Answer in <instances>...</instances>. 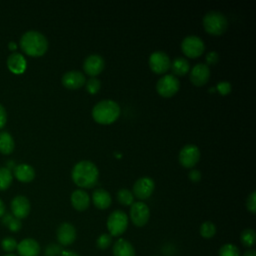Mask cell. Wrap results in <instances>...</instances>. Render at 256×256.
I'll return each instance as SVG.
<instances>
[{
  "label": "cell",
  "mask_w": 256,
  "mask_h": 256,
  "mask_svg": "<svg viewBox=\"0 0 256 256\" xmlns=\"http://www.w3.org/2000/svg\"><path fill=\"white\" fill-rule=\"evenodd\" d=\"M240 241L245 247H252L255 244V231L251 228H246L240 235Z\"/></svg>",
  "instance_id": "cell-29"
},
{
  "label": "cell",
  "mask_w": 256,
  "mask_h": 256,
  "mask_svg": "<svg viewBox=\"0 0 256 256\" xmlns=\"http://www.w3.org/2000/svg\"><path fill=\"white\" fill-rule=\"evenodd\" d=\"M178 159L184 168H193L200 160V149L195 144H187L180 150Z\"/></svg>",
  "instance_id": "cell-8"
},
{
  "label": "cell",
  "mask_w": 256,
  "mask_h": 256,
  "mask_svg": "<svg viewBox=\"0 0 256 256\" xmlns=\"http://www.w3.org/2000/svg\"><path fill=\"white\" fill-rule=\"evenodd\" d=\"M180 88V82L173 74H166L162 76L156 84V90L158 94L164 98H170L174 96Z\"/></svg>",
  "instance_id": "cell-6"
},
{
  "label": "cell",
  "mask_w": 256,
  "mask_h": 256,
  "mask_svg": "<svg viewBox=\"0 0 256 256\" xmlns=\"http://www.w3.org/2000/svg\"><path fill=\"white\" fill-rule=\"evenodd\" d=\"M62 85L70 90H75L81 88L86 83V78L84 74L78 70H72L66 72L61 78Z\"/></svg>",
  "instance_id": "cell-15"
},
{
  "label": "cell",
  "mask_w": 256,
  "mask_h": 256,
  "mask_svg": "<svg viewBox=\"0 0 256 256\" xmlns=\"http://www.w3.org/2000/svg\"><path fill=\"white\" fill-rule=\"evenodd\" d=\"M181 50L185 56L189 58H197L203 54L205 44L200 37L196 35H189L182 40Z\"/></svg>",
  "instance_id": "cell-7"
},
{
  "label": "cell",
  "mask_w": 256,
  "mask_h": 256,
  "mask_svg": "<svg viewBox=\"0 0 256 256\" xmlns=\"http://www.w3.org/2000/svg\"><path fill=\"white\" fill-rule=\"evenodd\" d=\"M4 256H16V255L13 254V253H8V254H6V255H4Z\"/></svg>",
  "instance_id": "cell-44"
},
{
  "label": "cell",
  "mask_w": 256,
  "mask_h": 256,
  "mask_svg": "<svg viewBox=\"0 0 256 256\" xmlns=\"http://www.w3.org/2000/svg\"><path fill=\"white\" fill-rule=\"evenodd\" d=\"M92 201H93V204L96 206V208L100 210H104L109 208V206L111 205L112 199L107 190L98 188L92 194Z\"/></svg>",
  "instance_id": "cell-20"
},
{
  "label": "cell",
  "mask_w": 256,
  "mask_h": 256,
  "mask_svg": "<svg viewBox=\"0 0 256 256\" xmlns=\"http://www.w3.org/2000/svg\"><path fill=\"white\" fill-rule=\"evenodd\" d=\"M170 68L175 76H183L190 70V64L184 57H176L170 64Z\"/></svg>",
  "instance_id": "cell-23"
},
{
  "label": "cell",
  "mask_w": 256,
  "mask_h": 256,
  "mask_svg": "<svg viewBox=\"0 0 256 256\" xmlns=\"http://www.w3.org/2000/svg\"><path fill=\"white\" fill-rule=\"evenodd\" d=\"M246 208L249 212L254 214L256 212V193L255 191L251 192L246 200Z\"/></svg>",
  "instance_id": "cell-35"
},
{
  "label": "cell",
  "mask_w": 256,
  "mask_h": 256,
  "mask_svg": "<svg viewBox=\"0 0 256 256\" xmlns=\"http://www.w3.org/2000/svg\"><path fill=\"white\" fill-rule=\"evenodd\" d=\"M148 63L152 72L156 74H164L170 68L171 61L165 52L155 51L150 55Z\"/></svg>",
  "instance_id": "cell-10"
},
{
  "label": "cell",
  "mask_w": 256,
  "mask_h": 256,
  "mask_svg": "<svg viewBox=\"0 0 256 256\" xmlns=\"http://www.w3.org/2000/svg\"><path fill=\"white\" fill-rule=\"evenodd\" d=\"M14 139L7 131L0 132V152L2 154H10L14 150Z\"/></svg>",
  "instance_id": "cell-24"
},
{
  "label": "cell",
  "mask_w": 256,
  "mask_h": 256,
  "mask_svg": "<svg viewBox=\"0 0 256 256\" xmlns=\"http://www.w3.org/2000/svg\"><path fill=\"white\" fill-rule=\"evenodd\" d=\"M114 256H135V249L133 245L126 239L120 238L113 244Z\"/></svg>",
  "instance_id": "cell-22"
},
{
  "label": "cell",
  "mask_w": 256,
  "mask_h": 256,
  "mask_svg": "<svg viewBox=\"0 0 256 256\" xmlns=\"http://www.w3.org/2000/svg\"><path fill=\"white\" fill-rule=\"evenodd\" d=\"M105 68L104 58L99 54H91L87 56L83 62L84 72L91 76L95 77L99 75Z\"/></svg>",
  "instance_id": "cell-12"
},
{
  "label": "cell",
  "mask_w": 256,
  "mask_h": 256,
  "mask_svg": "<svg viewBox=\"0 0 256 256\" xmlns=\"http://www.w3.org/2000/svg\"><path fill=\"white\" fill-rule=\"evenodd\" d=\"M188 177L192 182H198L201 179V172L197 169H191L188 174Z\"/></svg>",
  "instance_id": "cell-38"
},
{
  "label": "cell",
  "mask_w": 256,
  "mask_h": 256,
  "mask_svg": "<svg viewBox=\"0 0 256 256\" xmlns=\"http://www.w3.org/2000/svg\"><path fill=\"white\" fill-rule=\"evenodd\" d=\"M12 215L18 219L26 218L30 213V202L27 197L23 195L15 196L11 201Z\"/></svg>",
  "instance_id": "cell-16"
},
{
  "label": "cell",
  "mask_w": 256,
  "mask_h": 256,
  "mask_svg": "<svg viewBox=\"0 0 256 256\" xmlns=\"http://www.w3.org/2000/svg\"><path fill=\"white\" fill-rule=\"evenodd\" d=\"M7 121V113L4 106L0 103V129L4 127Z\"/></svg>",
  "instance_id": "cell-39"
},
{
  "label": "cell",
  "mask_w": 256,
  "mask_h": 256,
  "mask_svg": "<svg viewBox=\"0 0 256 256\" xmlns=\"http://www.w3.org/2000/svg\"><path fill=\"white\" fill-rule=\"evenodd\" d=\"M112 244V236L109 233H103L101 234L97 240H96V246L99 249H107Z\"/></svg>",
  "instance_id": "cell-32"
},
{
  "label": "cell",
  "mask_w": 256,
  "mask_h": 256,
  "mask_svg": "<svg viewBox=\"0 0 256 256\" xmlns=\"http://www.w3.org/2000/svg\"><path fill=\"white\" fill-rule=\"evenodd\" d=\"M199 232L203 238L210 239L216 234V226L211 221H205L201 224Z\"/></svg>",
  "instance_id": "cell-27"
},
{
  "label": "cell",
  "mask_w": 256,
  "mask_h": 256,
  "mask_svg": "<svg viewBox=\"0 0 256 256\" xmlns=\"http://www.w3.org/2000/svg\"><path fill=\"white\" fill-rule=\"evenodd\" d=\"M117 200L120 204L124 206L132 205L134 203V195L128 189L123 188L117 192Z\"/></svg>",
  "instance_id": "cell-28"
},
{
  "label": "cell",
  "mask_w": 256,
  "mask_h": 256,
  "mask_svg": "<svg viewBox=\"0 0 256 256\" xmlns=\"http://www.w3.org/2000/svg\"><path fill=\"white\" fill-rule=\"evenodd\" d=\"M20 47L27 55L39 57L46 53L48 49V40L41 32L29 30L21 36Z\"/></svg>",
  "instance_id": "cell-2"
},
{
  "label": "cell",
  "mask_w": 256,
  "mask_h": 256,
  "mask_svg": "<svg viewBox=\"0 0 256 256\" xmlns=\"http://www.w3.org/2000/svg\"><path fill=\"white\" fill-rule=\"evenodd\" d=\"M215 89H216L221 95L225 96V95H228V94L231 92L232 86H231L230 82H228V81H221V82H219V83L217 84V86H216Z\"/></svg>",
  "instance_id": "cell-36"
},
{
  "label": "cell",
  "mask_w": 256,
  "mask_h": 256,
  "mask_svg": "<svg viewBox=\"0 0 256 256\" xmlns=\"http://www.w3.org/2000/svg\"><path fill=\"white\" fill-rule=\"evenodd\" d=\"M7 67L14 74H22L26 70L27 62L22 54L14 52L7 58Z\"/></svg>",
  "instance_id": "cell-18"
},
{
  "label": "cell",
  "mask_w": 256,
  "mask_h": 256,
  "mask_svg": "<svg viewBox=\"0 0 256 256\" xmlns=\"http://www.w3.org/2000/svg\"><path fill=\"white\" fill-rule=\"evenodd\" d=\"M12 173L7 167H0V190H6L12 183Z\"/></svg>",
  "instance_id": "cell-26"
},
{
  "label": "cell",
  "mask_w": 256,
  "mask_h": 256,
  "mask_svg": "<svg viewBox=\"0 0 256 256\" xmlns=\"http://www.w3.org/2000/svg\"><path fill=\"white\" fill-rule=\"evenodd\" d=\"M86 86V90L88 93L90 94H96L99 92L100 88H101V82L99 79L95 78V77H91L90 79H88L85 83Z\"/></svg>",
  "instance_id": "cell-31"
},
{
  "label": "cell",
  "mask_w": 256,
  "mask_h": 256,
  "mask_svg": "<svg viewBox=\"0 0 256 256\" xmlns=\"http://www.w3.org/2000/svg\"><path fill=\"white\" fill-rule=\"evenodd\" d=\"M243 256H256V252L253 249H250V250H247L246 252H244Z\"/></svg>",
  "instance_id": "cell-42"
},
{
  "label": "cell",
  "mask_w": 256,
  "mask_h": 256,
  "mask_svg": "<svg viewBox=\"0 0 256 256\" xmlns=\"http://www.w3.org/2000/svg\"><path fill=\"white\" fill-rule=\"evenodd\" d=\"M5 214V205L3 201L0 199V217H2Z\"/></svg>",
  "instance_id": "cell-41"
},
{
  "label": "cell",
  "mask_w": 256,
  "mask_h": 256,
  "mask_svg": "<svg viewBox=\"0 0 256 256\" xmlns=\"http://www.w3.org/2000/svg\"><path fill=\"white\" fill-rule=\"evenodd\" d=\"M210 78V68L205 63H198L190 71V81L195 86L205 85Z\"/></svg>",
  "instance_id": "cell-14"
},
{
  "label": "cell",
  "mask_w": 256,
  "mask_h": 256,
  "mask_svg": "<svg viewBox=\"0 0 256 256\" xmlns=\"http://www.w3.org/2000/svg\"><path fill=\"white\" fill-rule=\"evenodd\" d=\"M71 176L73 182L78 187L92 188L98 182L99 170L93 162L89 160H82L74 165Z\"/></svg>",
  "instance_id": "cell-1"
},
{
  "label": "cell",
  "mask_w": 256,
  "mask_h": 256,
  "mask_svg": "<svg viewBox=\"0 0 256 256\" xmlns=\"http://www.w3.org/2000/svg\"><path fill=\"white\" fill-rule=\"evenodd\" d=\"M16 250L20 256H38L40 254V245L35 239L25 238L18 243Z\"/></svg>",
  "instance_id": "cell-17"
},
{
  "label": "cell",
  "mask_w": 256,
  "mask_h": 256,
  "mask_svg": "<svg viewBox=\"0 0 256 256\" xmlns=\"http://www.w3.org/2000/svg\"><path fill=\"white\" fill-rule=\"evenodd\" d=\"M203 27L205 31L213 36H219L223 34L227 27V18L218 11H209L203 17Z\"/></svg>",
  "instance_id": "cell-4"
},
{
  "label": "cell",
  "mask_w": 256,
  "mask_h": 256,
  "mask_svg": "<svg viewBox=\"0 0 256 256\" xmlns=\"http://www.w3.org/2000/svg\"><path fill=\"white\" fill-rule=\"evenodd\" d=\"M17 245L18 243L16 242V240L12 237H5L2 239L1 241V247L4 251L8 252V253H11L13 252L14 250L17 249Z\"/></svg>",
  "instance_id": "cell-33"
},
{
  "label": "cell",
  "mask_w": 256,
  "mask_h": 256,
  "mask_svg": "<svg viewBox=\"0 0 256 256\" xmlns=\"http://www.w3.org/2000/svg\"><path fill=\"white\" fill-rule=\"evenodd\" d=\"M128 227V216L122 210H115L108 216L107 229L111 236L122 235Z\"/></svg>",
  "instance_id": "cell-5"
},
{
  "label": "cell",
  "mask_w": 256,
  "mask_h": 256,
  "mask_svg": "<svg viewBox=\"0 0 256 256\" xmlns=\"http://www.w3.org/2000/svg\"><path fill=\"white\" fill-rule=\"evenodd\" d=\"M63 249L60 244L51 243L49 244L45 249V255L46 256H59L61 255Z\"/></svg>",
  "instance_id": "cell-34"
},
{
  "label": "cell",
  "mask_w": 256,
  "mask_h": 256,
  "mask_svg": "<svg viewBox=\"0 0 256 256\" xmlns=\"http://www.w3.org/2000/svg\"><path fill=\"white\" fill-rule=\"evenodd\" d=\"M8 47H9V49L10 50H15L16 48H17V45L14 43V42H9V44H8Z\"/></svg>",
  "instance_id": "cell-43"
},
{
  "label": "cell",
  "mask_w": 256,
  "mask_h": 256,
  "mask_svg": "<svg viewBox=\"0 0 256 256\" xmlns=\"http://www.w3.org/2000/svg\"><path fill=\"white\" fill-rule=\"evenodd\" d=\"M60 256H80V255H78L76 252L72 250H63Z\"/></svg>",
  "instance_id": "cell-40"
},
{
  "label": "cell",
  "mask_w": 256,
  "mask_h": 256,
  "mask_svg": "<svg viewBox=\"0 0 256 256\" xmlns=\"http://www.w3.org/2000/svg\"><path fill=\"white\" fill-rule=\"evenodd\" d=\"M2 223L7 226V228L12 232H17L21 229L22 223L21 220L14 217L10 213H6L2 216Z\"/></svg>",
  "instance_id": "cell-25"
},
{
  "label": "cell",
  "mask_w": 256,
  "mask_h": 256,
  "mask_svg": "<svg viewBox=\"0 0 256 256\" xmlns=\"http://www.w3.org/2000/svg\"><path fill=\"white\" fill-rule=\"evenodd\" d=\"M120 106L111 99L99 101L92 109V117L95 122L102 125L114 123L120 116Z\"/></svg>",
  "instance_id": "cell-3"
},
{
  "label": "cell",
  "mask_w": 256,
  "mask_h": 256,
  "mask_svg": "<svg viewBox=\"0 0 256 256\" xmlns=\"http://www.w3.org/2000/svg\"><path fill=\"white\" fill-rule=\"evenodd\" d=\"M206 65H215L219 61V54L216 51H210L205 56Z\"/></svg>",
  "instance_id": "cell-37"
},
{
  "label": "cell",
  "mask_w": 256,
  "mask_h": 256,
  "mask_svg": "<svg viewBox=\"0 0 256 256\" xmlns=\"http://www.w3.org/2000/svg\"><path fill=\"white\" fill-rule=\"evenodd\" d=\"M150 217V210L147 204L138 201L134 202L130 208V219L137 227H143L147 224Z\"/></svg>",
  "instance_id": "cell-9"
},
{
  "label": "cell",
  "mask_w": 256,
  "mask_h": 256,
  "mask_svg": "<svg viewBox=\"0 0 256 256\" xmlns=\"http://www.w3.org/2000/svg\"><path fill=\"white\" fill-rule=\"evenodd\" d=\"M71 204L77 211H84L90 205L89 194L82 189H77L71 194Z\"/></svg>",
  "instance_id": "cell-19"
},
{
  "label": "cell",
  "mask_w": 256,
  "mask_h": 256,
  "mask_svg": "<svg viewBox=\"0 0 256 256\" xmlns=\"http://www.w3.org/2000/svg\"><path fill=\"white\" fill-rule=\"evenodd\" d=\"M14 169V176L21 182H31L35 177V170L34 168L26 163L15 165Z\"/></svg>",
  "instance_id": "cell-21"
},
{
  "label": "cell",
  "mask_w": 256,
  "mask_h": 256,
  "mask_svg": "<svg viewBox=\"0 0 256 256\" xmlns=\"http://www.w3.org/2000/svg\"><path fill=\"white\" fill-rule=\"evenodd\" d=\"M155 188L154 180L150 177L144 176L136 180L133 186V195L136 196L138 199L145 200L149 198Z\"/></svg>",
  "instance_id": "cell-11"
},
{
  "label": "cell",
  "mask_w": 256,
  "mask_h": 256,
  "mask_svg": "<svg viewBox=\"0 0 256 256\" xmlns=\"http://www.w3.org/2000/svg\"><path fill=\"white\" fill-rule=\"evenodd\" d=\"M219 256H240L238 247L232 243H226L222 245L218 251Z\"/></svg>",
  "instance_id": "cell-30"
},
{
  "label": "cell",
  "mask_w": 256,
  "mask_h": 256,
  "mask_svg": "<svg viewBox=\"0 0 256 256\" xmlns=\"http://www.w3.org/2000/svg\"><path fill=\"white\" fill-rule=\"evenodd\" d=\"M56 236L61 246H69L76 239V229L71 223L63 222L58 226Z\"/></svg>",
  "instance_id": "cell-13"
}]
</instances>
